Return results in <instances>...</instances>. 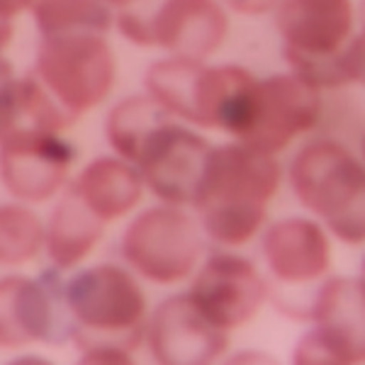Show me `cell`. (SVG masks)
Returning a JSON list of instances; mask_svg holds the SVG:
<instances>
[{
    "label": "cell",
    "instance_id": "4fadbf2b",
    "mask_svg": "<svg viewBox=\"0 0 365 365\" xmlns=\"http://www.w3.org/2000/svg\"><path fill=\"white\" fill-rule=\"evenodd\" d=\"M187 295L217 329L229 334L261 312L270 290L253 261L237 253H215L200 268Z\"/></svg>",
    "mask_w": 365,
    "mask_h": 365
},
{
    "label": "cell",
    "instance_id": "e0dca14e",
    "mask_svg": "<svg viewBox=\"0 0 365 365\" xmlns=\"http://www.w3.org/2000/svg\"><path fill=\"white\" fill-rule=\"evenodd\" d=\"M76 192L103 222L129 215L141 202L144 180L137 166L120 156H100L81 170Z\"/></svg>",
    "mask_w": 365,
    "mask_h": 365
},
{
    "label": "cell",
    "instance_id": "277c9868",
    "mask_svg": "<svg viewBox=\"0 0 365 365\" xmlns=\"http://www.w3.org/2000/svg\"><path fill=\"white\" fill-rule=\"evenodd\" d=\"M256 76L244 66H207L197 58L170 56L146 71V93L175 120L234 137Z\"/></svg>",
    "mask_w": 365,
    "mask_h": 365
},
{
    "label": "cell",
    "instance_id": "7c38bea8",
    "mask_svg": "<svg viewBox=\"0 0 365 365\" xmlns=\"http://www.w3.org/2000/svg\"><path fill=\"white\" fill-rule=\"evenodd\" d=\"M212 144L168 117L139 144L132 166L163 205H192Z\"/></svg>",
    "mask_w": 365,
    "mask_h": 365
},
{
    "label": "cell",
    "instance_id": "30bf717a",
    "mask_svg": "<svg viewBox=\"0 0 365 365\" xmlns=\"http://www.w3.org/2000/svg\"><path fill=\"white\" fill-rule=\"evenodd\" d=\"M202 241L200 227L175 205L141 212L122 237V256L141 278L173 285L195 270Z\"/></svg>",
    "mask_w": 365,
    "mask_h": 365
},
{
    "label": "cell",
    "instance_id": "ac0fdd59",
    "mask_svg": "<svg viewBox=\"0 0 365 365\" xmlns=\"http://www.w3.org/2000/svg\"><path fill=\"white\" fill-rule=\"evenodd\" d=\"M73 125L66 110L49 96V91L39 83L37 76L10 78L0 91V141L15 134L54 132Z\"/></svg>",
    "mask_w": 365,
    "mask_h": 365
},
{
    "label": "cell",
    "instance_id": "7a4b0ae2",
    "mask_svg": "<svg viewBox=\"0 0 365 365\" xmlns=\"http://www.w3.org/2000/svg\"><path fill=\"white\" fill-rule=\"evenodd\" d=\"M280 187V163L275 156L251 146H212L192 207L202 229L222 246H244L258 234Z\"/></svg>",
    "mask_w": 365,
    "mask_h": 365
},
{
    "label": "cell",
    "instance_id": "5b68a950",
    "mask_svg": "<svg viewBox=\"0 0 365 365\" xmlns=\"http://www.w3.org/2000/svg\"><path fill=\"white\" fill-rule=\"evenodd\" d=\"M290 187L304 210L322 217L346 244L365 237V168L351 146L331 137L312 139L290 163Z\"/></svg>",
    "mask_w": 365,
    "mask_h": 365
},
{
    "label": "cell",
    "instance_id": "484cf974",
    "mask_svg": "<svg viewBox=\"0 0 365 365\" xmlns=\"http://www.w3.org/2000/svg\"><path fill=\"white\" fill-rule=\"evenodd\" d=\"M10 78H13V66H10L3 56H0V91H3L5 83H8Z\"/></svg>",
    "mask_w": 365,
    "mask_h": 365
},
{
    "label": "cell",
    "instance_id": "d6986e66",
    "mask_svg": "<svg viewBox=\"0 0 365 365\" xmlns=\"http://www.w3.org/2000/svg\"><path fill=\"white\" fill-rule=\"evenodd\" d=\"M105 222L81 200L71 185L51 212L49 227L44 232V246L58 270L76 268L103 239Z\"/></svg>",
    "mask_w": 365,
    "mask_h": 365
},
{
    "label": "cell",
    "instance_id": "8fae6325",
    "mask_svg": "<svg viewBox=\"0 0 365 365\" xmlns=\"http://www.w3.org/2000/svg\"><path fill=\"white\" fill-rule=\"evenodd\" d=\"M66 282L58 270H44L39 278L0 280V346L22 349L29 344L71 341V314L66 307Z\"/></svg>",
    "mask_w": 365,
    "mask_h": 365
},
{
    "label": "cell",
    "instance_id": "2e32d148",
    "mask_svg": "<svg viewBox=\"0 0 365 365\" xmlns=\"http://www.w3.org/2000/svg\"><path fill=\"white\" fill-rule=\"evenodd\" d=\"M363 312H365V287L363 278H331L322 282L314 295L309 312V322H314V331L329 344L339 346L351 358L363 363Z\"/></svg>",
    "mask_w": 365,
    "mask_h": 365
},
{
    "label": "cell",
    "instance_id": "603a6c76",
    "mask_svg": "<svg viewBox=\"0 0 365 365\" xmlns=\"http://www.w3.org/2000/svg\"><path fill=\"white\" fill-rule=\"evenodd\" d=\"M280 0H225L227 8H232L239 15H266L275 10Z\"/></svg>",
    "mask_w": 365,
    "mask_h": 365
},
{
    "label": "cell",
    "instance_id": "ffe728a7",
    "mask_svg": "<svg viewBox=\"0 0 365 365\" xmlns=\"http://www.w3.org/2000/svg\"><path fill=\"white\" fill-rule=\"evenodd\" d=\"M168 117L173 115L163 110L151 96H132L110 110L108 122H105V134H108L115 154L132 163L141 141Z\"/></svg>",
    "mask_w": 365,
    "mask_h": 365
},
{
    "label": "cell",
    "instance_id": "9a60e30c",
    "mask_svg": "<svg viewBox=\"0 0 365 365\" xmlns=\"http://www.w3.org/2000/svg\"><path fill=\"white\" fill-rule=\"evenodd\" d=\"M144 334L154 361L163 365H205L229 349V334L217 329L190 295L158 304Z\"/></svg>",
    "mask_w": 365,
    "mask_h": 365
},
{
    "label": "cell",
    "instance_id": "cb8c5ba5",
    "mask_svg": "<svg viewBox=\"0 0 365 365\" xmlns=\"http://www.w3.org/2000/svg\"><path fill=\"white\" fill-rule=\"evenodd\" d=\"M37 0H0V17H8L13 20L15 15L25 13V10H32Z\"/></svg>",
    "mask_w": 365,
    "mask_h": 365
},
{
    "label": "cell",
    "instance_id": "d4e9b609",
    "mask_svg": "<svg viewBox=\"0 0 365 365\" xmlns=\"http://www.w3.org/2000/svg\"><path fill=\"white\" fill-rule=\"evenodd\" d=\"M13 20H8V17H0V56H3V51L8 49L10 39H13Z\"/></svg>",
    "mask_w": 365,
    "mask_h": 365
},
{
    "label": "cell",
    "instance_id": "5bb4252c",
    "mask_svg": "<svg viewBox=\"0 0 365 365\" xmlns=\"http://www.w3.org/2000/svg\"><path fill=\"white\" fill-rule=\"evenodd\" d=\"M73 156L54 132L15 134L0 141V180L20 202H46L63 187Z\"/></svg>",
    "mask_w": 365,
    "mask_h": 365
},
{
    "label": "cell",
    "instance_id": "6da1fadb",
    "mask_svg": "<svg viewBox=\"0 0 365 365\" xmlns=\"http://www.w3.org/2000/svg\"><path fill=\"white\" fill-rule=\"evenodd\" d=\"M275 27L290 73L317 91L358 86L365 73L363 34L353 0H280Z\"/></svg>",
    "mask_w": 365,
    "mask_h": 365
},
{
    "label": "cell",
    "instance_id": "ba28073f",
    "mask_svg": "<svg viewBox=\"0 0 365 365\" xmlns=\"http://www.w3.org/2000/svg\"><path fill=\"white\" fill-rule=\"evenodd\" d=\"M324 117L322 91L295 73H275L253 83L234 139L275 156L297 137L314 132Z\"/></svg>",
    "mask_w": 365,
    "mask_h": 365
},
{
    "label": "cell",
    "instance_id": "3957f363",
    "mask_svg": "<svg viewBox=\"0 0 365 365\" xmlns=\"http://www.w3.org/2000/svg\"><path fill=\"white\" fill-rule=\"evenodd\" d=\"M63 292L81 361L132 363L146 331V297L134 275L115 263H100L76 273Z\"/></svg>",
    "mask_w": 365,
    "mask_h": 365
},
{
    "label": "cell",
    "instance_id": "9c48e42d",
    "mask_svg": "<svg viewBox=\"0 0 365 365\" xmlns=\"http://www.w3.org/2000/svg\"><path fill=\"white\" fill-rule=\"evenodd\" d=\"M263 256L275 278V304L295 319H309L319 287L317 282L331 270V244L327 232L307 217H287L268 227Z\"/></svg>",
    "mask_w": 365,
    "mask_h": 365
},
{
    "label": "cell",
    "instance_id": "44dd1931",
    "mask_svg": "<svg viewBox=\"0 0 365 365\" xmlns=\"http://www.w3.org/2000/svg\"><path fill=\"white\" fill-rule=\"evenodd\" d=\"M32 17L42 37L76 32L108 34L115 20L113 10L100 0H37Z\"/></svg>",
    "mask_w": 365,
    "mask_h": 365
},
{
    "label": "cell",
    "instance_id": "7402d4cb",
    "mask_svg": "<svg viewBox=\"0 0 365 365\" xmlns=\"http://www.w3.org/2000/svg\"><path fill=\"white\" fill-rule=\"evenodd\" d=\"M44 225L25 205H0V263L22 266L44 246Z\"/></svg>",
    "mask_w": 365,
    "mask_h": 365
},
{
    "label": "cell",
    "instance_id": "4316f807",
    "mask_svg": "<svg viewBox=\"0 0 365 365\" xmlns=\"http://www.w3.org/2000/svg\"><path fill=\"white\" fill-rule=\"evenodd\" d=\"M100 3H105L108 8H117V10H125L129 8L132 3H137V0H100Z\"/></svg>",
    "mask_w": 365,
    "mask_h": 365
},
{
    "label": "cell",
    "instance_id": "8992f818",
    "mask_svg": "<svg viewBox=\"0 0 365 365\" xmlns=\"http://www.w3.org/2000/svg\"><path fill=\"white\" fill-rule=\"evenodd\" d=\"M34 76L76 122L113 93L117 58L105 34H54L42 37Z\"/></svg>",
    "mask_w": 365,
    "mask_h": 365
},
{
    "label": "cell",
    "instance_id": "52a82bcc",
    "mask_svg": "<svg viewBox=\"0 0 365 365\" xmlns=\"http://www.w3.org/2000/svg\"><path fill=\"white\" fill-rule=\"evenodd\" d=\"M117 27L137 46L205 61L225 44L229 17L220 0H137L117 10Z\"/></svg>",
    "mask_w": 365,
    "mask_h": 365
}]
</instances>
